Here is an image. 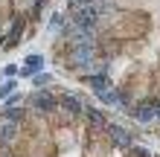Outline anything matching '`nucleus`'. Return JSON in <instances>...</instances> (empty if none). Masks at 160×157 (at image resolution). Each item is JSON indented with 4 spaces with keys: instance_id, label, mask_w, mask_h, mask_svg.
I'll return each instance as SVG.
<instances>
[{
    "instance_id": "nucleus-1",
    "label": "nucleus",
    "mask_w": 160,
    "mask_h": 157,
    "mask_svg": "<svg viewBox=\"0 0 160 157\" xmlns=\"http://www.w3.org/2000/svg\"><path fill=\"white\" fill-rule=\"evenodd\" d=\"M114 21V17H111ZM148 29V15L146 12H134V9H125V12L117 15V21L111 23V32L119 35V38H131L137 41V35H143Z\"/></svg>"
},
{
    "instance_id": "nucleus-2",
    "label": "nucleus",
    "mask_w": 160,
    "mask_h": 157,
    "mask_svg": "<svg viewBox=\"0 0 160 157\" xmlns=\"http://www.w3.org/2000/svg\"><path fill=\"white\" fill-rule=\"evenodd\" d=\"M15 9V0H0V21H6Z\"/></svg>"
},
{
    "instance_id": "nucleus-3",
    "label": "nucleus",
    "mask_w": 160,
    "mask_h": 157,
    "mask_svg": "<svg viewBox=\"0 0 160 157\" xmlns=\"http://www.w3.org/2000/svg\"><path fill=\"white\" fill-rule=\"evenodd\" d=\"M12 87H15V85H12V81H6V85H3V87H0V99H3V96H9V90H12Z\"/></svg>"
}]
</instances>
